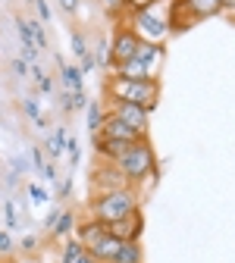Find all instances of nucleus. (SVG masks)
<instances>
[{
    "label": "nucleus",
    "mask_w": 235,
    "mask_h": 263,
    "mask_svg": "<svg viewBox=\"0 0 235 263\" xmlns=\"http://www.w3.org/2000/svg\"><path fill=\"white\" fill-rule=\"evenodd\" d=\"M73 185H76V179H73V176H63V179L53 185V194L60 197V201H69V197H73Z\"/></svg>",
    "instance_id": "a878e982"
},
{
    "label": "nucleus",
    "mask_w": 235,
    "mask_h": 263,
    "mask_svg": "<svg viewBox=\"0 0 235 263\" xmlns=\"http://www.w3.org/2000/svg\"><path fill=\"white\" fill-rule=\"evenodd\" d=\"M76 226H79V216H76V210H69V207H63V216H60V222L50 229V241H63V238H69V235H76Z\"/></svg>",
    "instance_id": "4468645a"
},
{
    "label": "nucleus",
    "mask_w": 235,
    "mask_h": 263,
    "mask_svg": "<svg viewBox=\"0 0 235 263\" xmlns=\"http://www.w3.org/2000/svg\"><path fill=\"white\" fill-rule=\"evenodd\" d=\"M125 4H129V10H141V7L154 4V0H125Z\"/></svg>",
    "instance_id": "58836bf2"
},
{
    "label": "nucleus",
    "mask_w": 235,
    "mask_h": 263,
    "mask_svg": "<svg viewBox=\"0 0 235 263\" xmlns=\"http://www.w3.org/2000/svg\"><path fill=\"white\" fill-rule=\"evenodd\" d=\"M88 185H91V197H94V194H107V191H116V188H129V179L119 173L116 163L97 160V166L91 170Z\"/></svg>",
    "instance_id": "0eeeda50"
},
{
    "label": "nucleus",
    "mask_w": 235,
    "mask_h": 263,
    "mask_svg": "<svg viewBox=\"0 0 235 263\" xmlns=\"http://www.w3.org/2000/svg\"><path fill=\"white\" fill-rule=\"evenodd\" d=\"M28 160H31V170H35V173L41 176V170H44V163H47L50 157L44 154V147H38V144H35V147L28 151Z\"/></svg>",
    "instance_id": "cd10ccee"
},
{
    "label": "nucleus",
    "mask_w": 235,
    "mask_h": 263,
    "mask_svg": "<svg viewBox=\"0 0 235 263\" xmlns=\"http://www.w3.org/2000/svg\"><path fill=\"white\" fill-rule=\"evenodd\" d=\"M13 248H16L13 232H10V229H0V257H10V254H13Z\"/></svg>",
    "instance_id": "c756f323"
},
{
    "label": "nucleus",
    "mask_w": 235,
    "mask_h": 263,
    "mask_svg": "<svg viewBox=\"0 0 235 263\" xmlns=\"http://www.w3.org/2000/svg\"><path fill=\"white\" fill-rule=\"evenodd\" d=\"M76 238L85 245V251H88L97 263H110L113 254H116V248H119V238H113V235L107 232V226L97 222V219H91V216L79 219V226H76Z\"/></svg>",
    "instance_id": "423d86ee"
},
{
    "label": "nucleus",
    "mask_w": 235,
    "mask_h": 263,
    "mask_svg": "<svg viewBox=\"0 0 235 263\" xmlns=\"http://www.w3.org/2000/svg\"><path fill=\"white\" fill-rule=\"evenodd\" d=\"M31 7H35L38 10V19L47 25L50 19H53V10H50V4H47V0H35V4H31Z\"/></svg>",
    "instance_id": "2f4dec72"
},
{
    "label": "nucleus",
    "mask_w": 235,
    "mask_h": 263,
    "mask_svg": "<svg viewBox=\"0 0 235 263\" xmlns=\"http://www.w3.org/2000/svg\"><path fill=\"white\" fill-rule=\"evenodd\" d=\"M28 170H31V160H25L22 154H16V157H13V173H16V176L22 179V176H25Z\"/></svg>",
    "instance_id": "72a5a7b5"
},
{
    "label": "nucleus",
    "mask_w": 235,
    "mask_h": 263,
    "mask_svg": "<svg viewBox=\"0 0 235 263\" xmlns=\"http://www.w3.org/2000/svg\"><path fill=\"white\" fill-rule=\"evenodd\" d=\"M163 60H166V47H163V44H141V47H138V53L132 57V60L116 63L110 76H119V79H151V82H160Z\"/></svg>",
    "instance_id": "39448f33"
},
{
    "label": "nucleus",
    "mask_w": 235,
    "mask_h": 263,
    "mask_svg": "<svg viewBox=\"0 0 235 263\" xmlns=\"http://www.w3.org/2000/svg\"><path fill=\"white\" fill-rule=\"evenodd\" d=\"M107 232H110L113 238H119V241H141V235H144V213L135 210V213H129L125 219L110 222Z\"/></svg>",
    "instance_id": "9d476101"
},
{
    "label": "nucleus",
    "mask_w": 235,
    "mask_h": 263,
    "mask_svg": "<svg viewBox=\"0 0 235 263\" xmlns=\"http://www.w3.org/2000/svg\"><path fill=\"white\" fill-rule=\"evenodd\" d=\"M97 4H100V10H104V16L113 19V22H122L125 13H129V4H125V0H97Z\"/></svg>",
    "instance_id": "aec40b11"
},
{
    "label": "nucleus",
    "mask_w": 235,
    "mask_h": 263,
    "mask_svg": "<svg viewBox=\"0 0 235 263\" xmlns=\"http://www.w3.org/2000/svg\"><path fill=\"white\" fill-rule=\"evenodd\" d=\"M100 138H116V141H129V144H135V141H141V135L132 125H125L119 116H113V113H107V119H104V125H100V132H97Z\"/></svg>",
    "instance_id": "9b49d317"
},
{
    "label": "nucleus",
    "mask_w": 235,
    "mask_h": 263,
    "mask_svg": "<svg viewBox=\"0 0 235 263\" xmlns=\"http://www.w3.org/2000/svg\"><path fill=\"white\" fill-rule=\"evenodd\" d=\"M31 79H35V85H38V94H44V97H53V91H57V82L41 69V63H35L31 66Z\"/></svg>",
    "instance_id": "a211bd4d"
},
{
    "label": "nucleus",
    "mask_w": 235,
    "mask_h": 263,
    "mask_svg": "<svg viewBox=\"0 0 235 263\" xmlns=\"http://www.w3.org/2000/svg\"><path fill=\"white\" fill-rule=\"evenodd\" d=\"M10 263H41V260H38V254H35V257H25V254H22V260H10Z\"/></svg>",
    "instance_id": "ea45409f"
},
{
    "label": "nucleus",
    "mask_w": 235,
    "mask_h": 263,
    "mask_svg": "<svg viewBox=\"0 0 235 263\" xmlns=\"http://www.w3.org/2000/svg\"><path fill=\"white\" fill-rule=\"evenodd\" d=\"M28 22V31H31V38H35L38 50H47L50 47V38H47V31H44V22L41 19H25Z\"/></svg>",
    "instance_id": "4be33fe9"
},
{
    "label": "nucleus",
    "mask_w": 235,
    "mask_h": 263,
    "mask_svg": "<svg viewBox=\"0 0 235 263\" xmlns=\"http://www.w3.org/2000/svg\"><path fill=\"white\" fill-rule=\"evenodd\" d=\"M91 57H94V63H97V69H104V72L110 76V69H113V53H110V35H100V41H97V47L91 50Z\"/></svg>",
    "instance_id": "f3484780"
},
{
    "label": "nucleus",
    "mask_w": 235,
    "mask_h": 263,
    "mask_svg": "<svg viewBox=\"0 0 235 263\" xmlns=\"http://www.w3.org/2000/svg\"><path fill=\"white\" fill-rule=\"evenodd\" d=\"M10 66H13V76H16V79H22V82H28V79H31V63H25L22 57H16Z\"/></svg>",
    "instance_id": "c85d7f7f"
},
{
    "label": "nucleus",
    "mask_w": 235,
    "mask_h": 263,
    "mask_svg": "<svg viewBox=\"0 0 235 263\" xmlns=\"http://www.w3.org/2000/svg\"><path fill=\"white\" fill-rule=\"evenodd\" d=\"M60 104H63V113H66V116L76 113V110H73V91H63V94H60Z\"/></svg>",
    "instance_id": "e433bc0d"
},
{
    "label": "nucleus",
    "mask_w": 235,
    "mask_h": 263,
    "mask_svg": "<svg viewBox=\"0 0 235 263\" xmlns=\"http://www.w3.org/2000/svg\"><path fill=\"white\" fill-rule=\"evenodd\" d=\"M173 10L176 0H154V4L141 7V10H129L125 13V25L138 35L141 44H163L173 35Z\"/></svg>",
    "instance_id": "f257e3e1"
},
{
    "label": "nucleus",
    "mask_w": 235,
    "mask_h": 263,
    "mask_svg": "<svg viewBox=\"0 0 235 263\" xmlns=\"http://www.w3.org/2000/svg\"><path fill=\"white\" fill-rule=\"evenodd\" d=\"M66 138H69V128H66V125H53L50 135L44 138V154L50 160H63L66 157Z\"/></svg>",
    "instance_id": "ddd939ff"
},
{
    "label": "nucleus",
    "mask_w": 235,
    "mask_h": 263,
    "mask_svg": "<svg viewBox=\"0 0 235 263\" xmlns=\"http://www.w3.org/2000/svg\"><path fill=\"white\" fill-rule=\"evenodd\" d=\"M116 166H119V173L129 179V185H135V188L141 191V185L148 182V176L157 173V151H154L151 138L135 141V144H132V147L116 160Z\"/></svg>",
    "instance_id": "20e7f679"
},
{
    "label": "nucleus",
    "mask_w": 235,
    "mask_h": 263,
    "mask_svg": "<svg viewBox=\"0 0 235 263\" xmlns=\"http://www.w3.org/2000/svg\"><path fill=\"white\" fill-rule=\"evenodd\" d=\"M38 248H41V238H38V235H22V238H19V251H22L25 257H35Z\"/></svg>",
    "instance_id": "bb28decb"
},
{
    "label": "nucleus",
    "mask_w": 235,
    "mask_h": 263,
    "mask_svg": "<svg viewBox=\"0 0 235 263\" xmlns=\"http://www.w3.org/2000/svg\"><path fill=\"white\" fill-rule=\"evenodd\" d=\"M66 163H69V170H76L79 163H82V144H79L76 135L66 138Z\"/></svg>",
    "instance_id": "5701e85b"
},
{
    "label": "nucleus",
    "mask_w": 235,
    "mask_h": 263,
    "mask_svg": "<svg viewBox=\"0 0 235 263\" xmlns=\"http://www.w3.org/2000/svg\"><path fill=\"white\" fill-rule=\"evenodd\" d=\"M53 263H63V260H53Z\"/></svg>",
    "instance_id": "79ce46f5"
},
{
    "label": "nucleus",
    "mask_w": 235,
    "mask_h": 263,
    "mask_svg": "<svg viewBox=\"0 0 235 263\" xmlns=\"http://www.w3.org/2000/svg\"><path fill=\"white\" fill-rule=\"evenodd\" d=\"M220 16L235 19V0H220Z\"/></svg>",
    "instance_id": "4c0bfd02"
},
{
    "label": "nucleus",
    "mask_w": 235,
    "mask_h": 263,
    "mask_svg": "<svg viewBox=\"0 0 235 263\" xmlns=\"http://www.w3.org/2000/svg\"><path fill=\"white\" fill-rule=\"evenodd\" d=\"M41 179H44L50 188L60 182V173H57V160H47V163H44V170H41Z\"/></svg>",
    "instance_id": "7c9ffc66"
},
{
    "label": "nucleus",
    "mask_w": 235,
    "mask_h": 263,
    "mask_svg": "<svg viewBox=\"0 0 235 263\" xmlns=\"http://www.w3.org/2000/svg\"><path fill=\"white\" fill-rule=\"evenodd\" d=\"M104 119H107V104H100V101H88V107H85V128H88V135H91V138L100 132Z\"/></svg>",
    "instance_id": "2eb2a0df"
},
{
    "label": "nucleus",
    "mask_w": 235,
    "mask_h": 263,
    "mask_svg": "<svg viewBox=\"0 0 235 263\" xmlns=\"http://www.w3.org/2000/svg\"><path fill=\"white\" fill-rule=\"evenodd\" d=\"M25 194H28L35 204H50V194H53V191H47L41 182H28V185H25Z\"/></svg>",
    "instance_id": "b1692460"
},
{
    "label": "nucleus",
    "mask_w": 235,
    "mask_h": 263,
    "mask_svg": "<svg viewBox=\"0 0 235 263\" xmlns=\"http://www.w3.org/2000/svg\"><path fill=\"white\" fill-rule=\"evenodd\" d=\"M60 216H63V207H60V204H53V207L47 210V216H44V229H47V232L60 222Z\"/></svg>",
    "instance_id": "473e14b6"
},
{
    "label": "nucleus",
    "mask_w": 235,
    "mask_h": 263,
    "mask_svg": "<svg viewBox=\"0 0 235 263\" xmlns=\"http://www.w3.org/2000/svg\"><path fill=\"white\" fill-rule=\"evenodd\" d=\"M104 101L138 104V107H144V110L154 113V107L160 104V82H151V79H119V76H107Z\"/></svg>",
    "instance_id": "7ed1b4c3"
},
{
    "label": "nucleus",
    "mask_w": 235,
    "mask_h": 263,
    "mask_svg": "<svg viewBox=\"0 0 235 263\" xmlns=\"http://www.w3.org/2000/svg\"><path fill=\"white\" fill-rule=\"evenodd\" d=\"M88 101H91V97L85 94V91H73V110L79 113V110H85L88 107Z\"/></svg>",
    "instance_id": "c9c22d12"
},
{
    "label": "nucleus",
    "mask_w": 235,
    "mask_h": 263,
    "mask_svg": "<svg viewBox=\"0 0 235 263\" xmlns=\"http://www.w3.org/2000/svg\"><path fill=\"white\" fill-rule=\"evenodd\" d=\"M110 263H144L141 241H119V248H116Z\"/></svg>",
    "instance_id": "dca6fc26"
},
{
    "label": "nucleus",
    "mask_w": 235,
    "mask_h": 263,
    "mask_svg": "<svg viewBox=\"0 0 235 263\" xmlns=\"http://www.w3.org/2000/svg\"><path fill=\"white\" fill-rule=\"evenodd\" d=\"M69 50H73L76 63H82V60L91 53V47H88V38H85V31H79V28H73V31H69Z\"/></svg>",
    "instance_id": "6ab92c4d"
},
{
    "label": "nucleus",
    "mask_w": 235,
    "mask_h": 263,
    "mask_svg": "<svg viewBox=\"0 0 235 263\" xmlns=\"http://www.w3.org/2000/svg\"><path fill=\"white\" fill-rule=\"evenodd\" d=\"M104 104H107V113L119 116L125 125L135 128L141 138H148V132H151V110H144L138 104H125V101H104Z\"/></svg>",
    "instance_id": "6e6552de"
},
{
    "label": "nucleus",
    "mask_w": 235,
    "mask_h": 263,
    "mask_svg": "<svg viewBox=\"0 0 235 263\" xmlns=\"http://www.w3.org/2000/svg\"><path fill=\"white\" fill-rule=\"evenodd\" d=\"M4 219H7V229L13 232V229H19V207H16V201L13 197H4Z\"/></svg>",
    "instance_id": "393cba45"
},
{
    "label": "nucleus",
    "mask_w": 235,
    "mask_h": 263,
    "mask_svg": "<svg viewBox=\"0 0 235 263\" xmlns=\"http://www.w3.org/2000/svg\"><path fill=\"white\" fill-rule=\"evenodd\" d=\"M25 4H35V0H25Z\"/></svg>",
    "instance_id": "a19ab883"
},
{
    "label": "nucleus",
    "mask_w": 235,
    "mask_h": 263,
    "mask_svg": "<svg viewBox=\"0 0 235 263\" xmlns=\"http://www.w3.org/2000/svg\"><path fill=\"white\" fill-rule=\"evenodd\" d=\"M22 113L35 122L38 128H47V119H44V113H41V104H38V97H25L22 101Z\"/></svg>",
    "instance_id": "412c9836"
},
{
    "label": "nucleus",
    "mask_w": 235,
    "mask_h": 263,
    "mask_svg": "<svg viewBox=\"0 0 235 263\" xmlns=\"http://www.w3.org/2000/svg\"><path fill=\"white\" fill-rule=\"evenodd\" d=\"M57 66H60V85H63V91H85V72H82L79 63H69V60L57 57Z\"/></svg>",
    "instance_id": "f8f14e48"
},
{
    "label": "nucleus",
    "mask_w": 235,
    "mask_h": 263,
    "mask_svg": "<svg viewBox=\"0 0 235 263\" xmlns=\"http://www.w3.org/2000/svg\"><path fill=\"white\" fill-rule=\"evenodd\" d=\"M135 210H141V191L135 185L88 197V216L97 219V222H104V226H110L116 219H125L129 213H135Z\"/></svg>",
    "instance_id": "f03ea898"
},
{
    "label": "nucleus",
    "mask_w": 235,
    "mask_h": 263,
    "mask_svg": "<svg viewBox=\"0 0 235 263\" xmlns=\"http://www.w3.org/2000/svg\"><path fill=\"white\" fill-rule=\"evenodd\" d=\"M60 4V10L66 13V16H76L79 10H82V0H57Z\"/></svg>",
    "instance_id": "f704fd0d"
},
{
    "label": "nucleus",
    "mask_w": 235,
    "mask_h": 263,
    "mask_svg": "<svg viewBox=\"0 0 235 263\" xmlns=\"http://www.w3.org/2000/svg\"><path fill=\"white\" fill-rule=\"evenodd\" d=\"M138 47H141V41H138V35L132 31L125 22H116V28L110 31V53H113V66L116 63H125V60H132L138 53ZM113 72V69H110Z\"/></svg>",
    "instance_id": "1a4fd4ad"
}]
</instances>
